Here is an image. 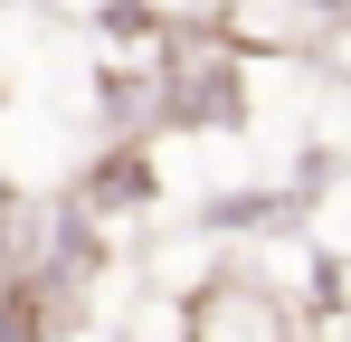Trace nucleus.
<instances>
[{
	"instance_id": "nucleus-1",
	"label": "nucleus",
	"mask_w": 351,
	"mask_h": 342,
	"mask_svg": "<svg viewBox=\"0 0 351 342\" xmlns=\"http://www.w3.org/2000/svg\"><path fill=\"white\" fill-rule=\"evenodd\" d=\"M313 10H351V0H313Z\"/></svg>"
}]
</instances>
